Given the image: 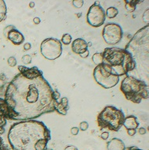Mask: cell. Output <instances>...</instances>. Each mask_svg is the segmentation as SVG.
<instances>
[{"label": "cell", "instance_id": "32", "mask_svg": "<svg viewBox=\"0 0 149 150\" xmlns=\"http://www.w3.org/2000/svg\"><path fill=\"white\" fill-rule=\"evenodd\" d=\"M128 134L132 136L136 134V129H128Z\"/></svg>", "mask_w": 149, "mask_h": 150}, {"label": "cell", "instance_id": "6", "mask_svg": "<svg viewBox=\"0 0 149 150\" xmlns=\"http://www.w3.org/2000/svg\"><path fill=\"white\" fill-rule=\"evenodd\" d=\"M127 50L130 54L144 53L145 55L148 54V25L145 26L135 34L132 39L126 46Z\"/></svg>", "mask_w": 149, "mask_h": 150}, {"label": "cell", "instance_id": "7", "mask_svg": "<svg viewBox=\"0 0 149 150\" xmlns=\"http://www.w3.org/2000/svg\"><path fill=\"white\" fill-rule=\"evenodd\" d=\"M93 76L96 82L106 89L114 87L119 81V77L112 74L108 66L105 64L96 66L94 69Z\"/></svg>", "mask_w": 149, "mask_h": 150}, {"label": "cell", "instance_id": "17", "mask_svg": "<svg viewBox=\"0 0 149 150\" xmlns=\"http://www.w3.org/2000/svg\"><path fill=\"white\" fill-rule=\"evenodd\" d=\"M126 5H125V8L129 12H134L136 8V6L137 4H139L143 2V1H137V0H134V1H130V0H126L125 1Z\"/></svg>", "mask_w": 149, "mask_h": 150}, {"label": "cell", "instance_id": "31", "mask_svg": "<svg viewBox=\"0 0 149 150\" xmlns=\"http://www.w3.org/2000/svg\"><path fill=\"white\" fill-rule=\"evenodd\" d=\"M108 136H109V133L108 132H104L102 134H101V137L102 139H103L104 140H106V139H108Z\"/></svg>", "mask_w": 149, "mask_h": 150}, {"label": "cell", "instance_id": "28", "mask_svg": "<svg viewBox=\"0 0 149 150\" xmlns=\"http://www.w3.org/2000/svg\"><path fill=\"white\" fill-rule=\"evenodd\" d=\"M148 8H147V10L145 11V13L143 15V20L145 22H148Z\"/></svg>", "mask_w": 149, "mask_h": 150}, {"label": "cell", "instance_id": "20", "mask_svg": "<svg viewBox=\"0 0 149 150\" xmlns=\"http://www.w3.org/2000/svg\"><path fill=\"white\" fill-rule=\"evenodd\" d=\"M92 61L96 65H100L103 62V55L102 52L101 53H96L92 56Z\"/></svg>", "mask_w": 149, "mask_h": 150}, {"label": "cell", "instance_id": "9", "mask_svg": "<svg viewBox=\"0 0 149 150\" xmlns=\"http://www.w3.org/2000/svg\"><path fill=\"white\" fill-rule=\"evenodd\" d=\"M102 36L106 43L113 45L121 41L123 37V31L118 24L108 23L104 27Z\"/></svg>", "mask_w": 149, "mask_h": 150}, {"label": "cell", "instance_id": "12", "mask_svg": "<svg viewBox=\"0 0 149 150\" xmlns=\"http://www.w3.org/2000/svg\"><path fill=\"white\" fill-rule=\"evenodd\" d=\"M6 38H8L12 44H14L15 45H20L25 41L24 35L16 27L8 32L7 35H6Z\"/></svg>", "mask_w": 149, "mask_h": 150}, {"label": "cell", "instance_id": "15", "mask_svg": "<svg viewBox=\"0 0 149 150\" xmlns=\"http://www.w3.org/2000/svg\"><path fill=\"white\" fill-rule=\"evenodd\" d=\"M123 126L128 129H136L139 126V123L137 120V117L131 115L125 118L123 122Z\"/></svg>", "mask_w": 149, "mask_h": 150}, {"label": "cell", "instance_id": "38", "mask_svg": "<svg viewBox=\"0 0 149 150\" xmlns=\"http://www.w3.org/2000/svg\"><path fill=\"white\" fill-rule=\"evenodd\" d=\"M34 6H35V3L33 2H31L29 3V7L30 8H34Z\"/></svg>", "mask_w": 149, "mask_h": 150}, {"label": "cell", "instance_id": "18", "mask_svg": "<svg viewBox=\"0 0 149 150\" xmlns=\"http://www.w3.org/2000/svg\"><path fill=\"white\" fill-rule=\"evenodd\" d=\"M7 14V8L6 2L2 0H0V22L6 19Z\"/></svg>", "mask_w": 149, "mask_h": 150}, {"label": "cell", "instance_id": "35", "mask_svg": "<svg viewBox=\"0 0 149 150\" xmlns=\"http://www.w3.org/2000/svg\"><path fill=\"white\" fill-rule=\"evenodd\" d=\"M33 22H34V23L36 24V25H38V24L41 22V19H40L38 17H36V18H33Z\"/></svg>", "mask_w": 149, "mask_h": 150}, {"label": "cell", "instance_id": "21", "mask_svg": "<svg viewBox=\"0 0 149 150\" xmlns=\"http://www.w3.org/2000/svg\"><path fill=\"white\" fill-rule=\"evenodd\" d=\"M72 36L70 35L69 34H65L62 38V42L64 45H68L72 42Z\"/></svg>", "mask_w": 149, "mask_h": 150}, {"label": "cell", "instance_id": "29", "mask_svg": "<svg viewBox=\"0 0 149 150\" xmlns=\"http://www.w3.org/2000/svg\"><path fill=\"white\" fill-rule=\"evenodd\" d=\"M79 132V129L78 128V127H72V129H71V132H72V134L74 135V136H76L78 133Z\"/></svg>", "mask_w": 149, "mask_h": 150}, {"label": "cell", "instance_id": "19", "mask_svg": "<svg viewBox=\"0 0 149 150\" xmlns=\"http://www.w3.org/2000/svg\"><path fill=\"white\" fill-rule=\"evenodd\" d=\"M118 14V10L115 7H109L106 10V16H107L108 18H113L115 16H117Z\"/></svg>", "mask_w": 149, "mask_h": 150}, {"label": "cell", "instance_id": "16", "mask_svg": "<svg viewBox=\"0 0 149 150\" xmlns=\"http://www.w3.org/2000/svg\"><path fill=\"white\" fill-rule=\"evenodd\" d=\"M68 109H69L68 100L67 97H63V98L61 99V100L58 102V105H57V107L56 109V111L60 113V114L66 115Z\"/></svg>", "mask_w": 149, "mask_h": 150}, {"label": "cell", "instance_id": "14", "mask_svg": "<svg viewBox=\"0 0 149 150\" xmlns=\"http://www.w3.org/2000/svg\"><path fill=\"white\" fill-rule=\"evenodd\" d=\"M108 150H125V145L123 141L118 138H114L107 143Z\"/></svg>", "mask_w": 149, "mask_h": 150}, {"label": "cell", "instance_id": "39", "mask_svg": "<svg viewBox=\"0 0 149 150\" xmlns=\"http://www.w3.org/2000/svg\"><path fill=\"white\" fill-rule=\"evenodd\" d=\"M91 45H92V44H91V42H89V43H87L88 47V46H91Z\"/></svg>", "mask_w": 149, "mask_h": 150}, {"label": "cell", "instance_id": "10", "mask_svg": "<svg viewBox=\"0 0 149 150\" xmlns=\"http://www.w3.org/2000/svg\"><path fill=\"white\" fill-rule=\"evenodd\" d=\"M106 12L98 2L91 5L87 14V22L95 28L100 27L106 21Z\"/></svg>", "mask_w": 149, "mask_h": 150}, {"label": "cell", "instance_id": "22", "mask_svg": "<svg viewBox=\"0 0 149 150\" xmlns=\"http://www.w3.org/2000/svg\"><path fill=\"white\" fill-rule=\"evenodd\" d=\"M0 150H10L9 146L5 143L4 140L2 139L1 136H0Z\"/></svg>", "mask_w": 149, "mask_h": 150}, {"label": "cell", "instance_id": "27", "mask_svg": "<svg viewBox=\"0 0 149 150\" xmlns=\"http://www.w3.org/2000/svg\"><path fill=\"white\" fill-rule=\"evenodd\" d=\"M15 26L13 25H8L6 26V28H4V31H3V34H4V36L6 38V35H7V34H8V32H9L10 30L12 29V28H14Z\"/></svg>", "mask_w": 149, "mask_h": 150}, {"label": "cell", "instance_id": "5", "mask_svg": "<svg viewBox=\"0 0 149 150\" xmlns=\"http://www.w3.org/2000/svg\"><path fill=\"white\" fill-rule=\"evenodd\" d=\"M124 112L114 106H107L98 116V125L100 129H108L117 132L123 126Z\"/></svg>", "mask_w": 149, "mask_h": 150}, {"label": "cell", "instance_id": "23", "mask_svg": "<svg viewBox=\"0 0 149 150\" xmlns=\"http://www.w3.org/2000/svg\"><path fill=\"white\" fill-rule=\"evenodd\" d=\"M22 61L26 64H29L32 62V57L29 54H26V55H24L22 57Z\"/></svg>", "mask_w": 149, "mask_h": 150}, {"label": "cell", "instance_id": "4", "mask_svg": "<svg viewBox=\"0 0 149 150\" xmlns=\"http://www.w3.org/2000/svg\"><path fill=\"white\" fill-rule=\"evenodd\" d=\"M121 91L128 100L135 103H141L144 99H148V86L145 81L132 76L124 78Z\"/></svg>", "mask_w": 149, "mask_h": 150}, {"label": "cell", "instance_id": "11", "mask_svg": "<svg viewBox=\"0 0 149 150\" xmlns=\"http://www.w3.org/2000/svg\"><path fill=\"white\" fill-rule=\"evenodd\" d=\"M8 120H11L9 109L4 99L0 98V135L4 133Z\"/></svg>", "mask_w": 149, "mask_h": 150}, {"label": "cell", "instance_id": "13", "mask_svg": "<svg viewBox=\"0 0 149 150\" xmlns=\"http://www.w3.org/2000/svg\"><path fill=\"white\" fill-rule=\"evenodd\" d=\"M72 49L74 53L81 54L88 50L87 42L82 38H77L72 42Z\"/></svg>", "mask_w": 149, "mask_h": 150}, {"label": "cell", "instance_id": "37", "mask_svg": "<svg viewBox=\"0 0 149 150\" xmlns=\"http://www.w3.org/2000/svg\"><path fill=\"white\" fill-rule=\"evenodd\" d=\"M138 132H139L140 134H141V135L145 134V133H146V129H145V128H140L139 131H138Z\"/></svg>", "mask_w": 149, "mask_h": 150}, {"label": "cell", "instance_id": "3", "mask_svg": "<svg viewBox=\"0 0 149 150\" xmlns=\"http://www.w3.org/2000/svg\"><path fill=\"white\" fill-rule=\"evenodd\" d=\"M103 62L112 74L122 76L133 71L136 61L127 50L120 47H107L102 52Z\"/></svg>", "mask_w": 149, "mask_h": 150}, {"label": "cell", "instance_id": "34", "mask_svg": "<svg viewBox=\"0 0 149 150\" xmlns=\"http://www.w3.org/2000/svg\"><path fill=\"white\" fill-rule=\"evenodd\" d=\"M31 49V44L30 43H26L24 45V50L25 51H29Z\"/></svg>", "mask_w": 149, "mask_h": 150}, {"label": "cell", "instance_id": "1", "mask_svg": "<svg viewBox=\"0 0 149 150\" xmlns=\"http://www.w3.org/2000/svg\"><path fill=\"white\" fill-rule=\"evenodd\" d=\"M20 73L9 83L5 100L9 109L11 120H31L56 111L58 100L37 67H18Z\"/></svg>", "mask_w": 149, "mask_h": 150}, {"label": "cell", "instance_id": "24", "mask_svg": "<svg viewBox=\"0 0 149 150\" xmlns=\"http://www.w3.org/2000/svg\"><path fill=\"white\" fill-rule=\"evenodd\" d=\"M8 64L10 67H15L17 64V61H16V57H9L8 59Z\"/></svg>", "mask_w": 149, "mask_h": 150}, {"label": "cell", "instance_id": "26", "mask_svg": "<svg viewBox=\"0 0 149 150\" xmlns=\"http://www.w3.org/2000/svg\"><path fill=\"white\" fill-rule=\"evenodd\" d=\"M88 128V123L86 121H83L80 123L79 125V129L82 131H86L87 129Z\"/></svg>", "mask_w": 149, "mask_h": 150}, {"label": "cell", "instance_id": "36", "mask_svg": "<svg viewBox=\"0 0 149 150\" xmlns=\"http://www.w3.org/2000/svg\"><path fill=\"white\" fill-rule=\"evenodd\" d=\"M125 150H142V149H138V147H136V146H131V147H128V148H125Z\"/></svg>", "mask_w": 149, "mask_h": 150}, {"label": "cell", "instance_id": "40", "mask_svg": "<svg viewBox=\"0 0 149 150\" xmlns=\"http://www.w3.org/2000/svg\"><path fill=\"white\" fill-rule=\"evenodd\" d=\"M45 150H53V149H46Z\"/></svg>", "mask_w": 149, "mask_h": 150}, {"label": "cell", "instance_id": "30", "mask_svg": "<svg viewBox=\"0 0 149 150\" xmlns=\"http://www.w3.org/2000/svg\"><path fill=\"white\" fill-rule=\"evenodd\" d=\"M81 57H82V58H86V57H88V55H89V51L88 50H86V52H83L82 54H79Z\"/></svg>", "mask_w": 149, "mask_h": 150}, {"label": "cell", "instance_id": "25", "mask_svg": "<svg viewBox=\"0 0 149 150\" xmlns=\"http://www.w3.org/2000/svg\"><path fill=\"white\" fill-rule=\"evenodd\" d=\"M72 5L76 8H81L84 5V1H82V0H74L72 2Z\"/></svg>", "mask_w": 149, "mask_h": 150}, {"label": "cell", "instance_id": "8", "mask_svg": "<svg viewBox=\"0 0 149 150\" xmlns=\"http://www.w3.org/2000/svg\"><path fill=\"white\" fill-rule=\"evenodd\" d=\"M62 52V42L56 38H46L41 44V53L46 59L51 61L57 59L61 56Z\"/></svg>", "mask_w": 149, "mask_h": 150}, {"label": "cell", "instance_id": "2", "mask_svg": "<svg viewBox=\"0 0 149 150\" xmlns=\"http://www.w3.org/2000/svg\"><path fill=\"white\" fill-rule=\"evenodd\" d=\"M8 139L12 150H45L51 134L43 122L31 120L12 125Z\"/></svg>", "mask_w": 149, "mask_h": 150}, {"label": "cell", "instance_id": "33", "mask_svg": "<svg viewBox=\"0 0 149 150\" xmlns=\"http://www.w3.org/2000/svg\"><path fill=\"white\" fill-rule=\"evenodd\" d=\"M65 150H78V149L74 146H66V148L65 149Z\"/></svg>", "mask_w": 149, "mask_h": 150}]
</instances>
